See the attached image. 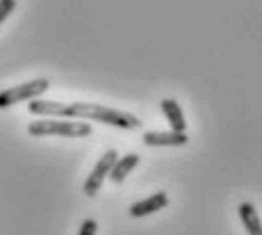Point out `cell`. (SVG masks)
<instances>
[{
	"label": "cell",
	"instance_id": "obj_2",
	"mask_svg": "<svg viewBox=\"0 0 262 235\" xmlns=\"http://www.w3.org/2000/svg\"><path fill=\"white\" fill-rule=\"evenodd\" d=\"M28 133L34 137L46 135H62V137H87L92 135V126L84 121H57V119H43L28 126Z\"/></svg>",
	"mask_w": 262,
	"mask_h": 235
},
{
	"label": "cell",
	"instance_id": "obj_11",
	"mask_svg": "<svg viewBox=\"0 0 262 235\" xmlns=\"http://www.w3.org/2000/svg\"><path fill=\"white\" fill-rule=\"evenodd\" d=\"M14 7H16V0H0V23L14 12Z\"/></svg>",
	"mask_w": 262,
	"mask_h": 235
},
{
	"label": "cell",
	"instance_id": "obj_8",
	"mask_svg": "<svg viewBox=\"0 0 262 235\" xmlns=\"http://www.w3.org/2000/svg\"><path fill=\"white\" fill-rule=\"evenodd\" d=\"M160 105H162V112H164V117H167L171 131L185 133V128H187V121H185V114H183V110H180L178 101H173V98H164Z\"/></svg>",
	"mask_w": 262,
	"mask_h": 235
},
{
	"label": "cell",
	"instance_id": "obj_10",
	"mask_svg": "<svg viewBox=\"0 0 262 235\" xmlns=\"http://www.w3.org/2000/svg\"><path fill=\"white\" fill-rule=\"evenodd\" d=\"M239 219H242V224H244V228L249 235H262V222H260L258 212H255V208L251 206V203H242L239 206Z\"/></svg>",
	"mask_w": 262,
	"mask_h": 235
},
{
	"label": "cell",
	"instance_id": "obj_1",
	"mask_svg": "<svg viewBox=\"0 0 262 235\" xmlns=\"http://www.w3.org/2000/svg\"><path fill=\"white\" fill-rule=\"evenodd\" d=\"M71 119H94V121L107 123V126H117L125 128V131H135L142 126L135 114L128 112H119V110L105 108V105H96V103H71Z\"/></svg>",
	"mask_w": 262,
	"mask_h": 235
},
{
	"label": "cell",
	"instance_id": "obj_5",
	"mask_svg": "<svg viewBox=\"0 0 262 235\" xmlns=\"http://www.w3.org/2000/svg\"><path fill=\"white\" fill-rule=\"evenodd\" d=\"M167 206H169L167 192H155V194H150L148 199H142V201L133 203L128 212H130V217H146V215H153Z\"/></svg>",
	"mask_w": 262,
	"mask_h": 235
},
{
	"label": "cell",
	"instance_id": "obj_6",
	"mask_svg": "<svg viewBox=\"0 0 262 235\" xmlns=\"http://www.w3.org/2000/svg\"><path fill=\"white\" fill-rule=\"evenodd\" d=\"M187 139L189 137L185 133H176V131H169V133L148 131V133H144L146 146H183V144H187Z\"/></svg>",
	"mask_w": 262,
	"mask_h": 235
},
{
	"label": "cell",
	"instance_id": "obj_12",
	"mask_svg": "<svg viewBox=\"0 0 262 235\" xmlns=\"http://www.w3.org/2000/svg\"><path fill=\"white\" fill-rule=\"evenodd\" d=\"M96 228H98L96 219H84V222L80 224V231H78V235H96Z\"/></svg>",
	"mask_w": 262,
	"mask_h": 235
},
{
	"label": "cell",
	"instance_id": "obj_3",
	"mask_svg": "<svg viewBox=\"0 0 262 235\" xmlns=\"http://www.w3.org/2000/svg\"><path fill=\"white\" fill-rule=\"evenodd\" d=\"M48 87H50L48 80L39 78V80H30V82L18 84V87L5 89V92H0V108H9V105L21 103V101H34L41 94H46Z\"/></svg>",
	"mask_w": 262,
	"mask_h": 235
},
{
	"label": "cell",
	"instance_id": "obj_7",
	"mask_svg": "<svg viewBox=\"0 0 262 235\" xmlns=\"http://www.w3.org/2000/svg\"><path fill=\"white\" fill-rule=\"evenodd\" d=\"M30 112L41 117H67L71 119V108L59 101H30Z\"/></svg>",
	"mask_w": 262,
	"mask_h": 235
},
{
	"label": "cell",
	"instance_id": "obj_4",
	"mask_svg": "<svg viewBox=\"0 0 262 235\" xmlns=\"http://www.w3.org/2000/svg\"><path fill=\"white\" fill-rule=\"evenodd\" d=\"M117 160H119V153L114 151V148H110V151L103 153V158L98 160V164L94 167V172L89 174V178L84 181V194H87V197H94V194L98 192L103 181L110 176V172H112V167H114Z\"/></svg>",
	"mask_w": 262,
	"mask_h": 235
},
{
	"label": "cell",
	"instance_id": "obj_9",
	"mask_svg": "<svg viewBox=\"0 0 262 235\" xmlns=\"http://www.w3.org/2000/svg\"><path fill=\"white\" fill-rule=\"evenodd\" d=\"M137 164H139V156H137V153H128V156H121L117 162H114L112 172H110V178H112V183H123L125 176H128V174L133 172Z\"/></svg>",
	"mask_w": 262,
	"mask_h": 235
}]
</instances>
